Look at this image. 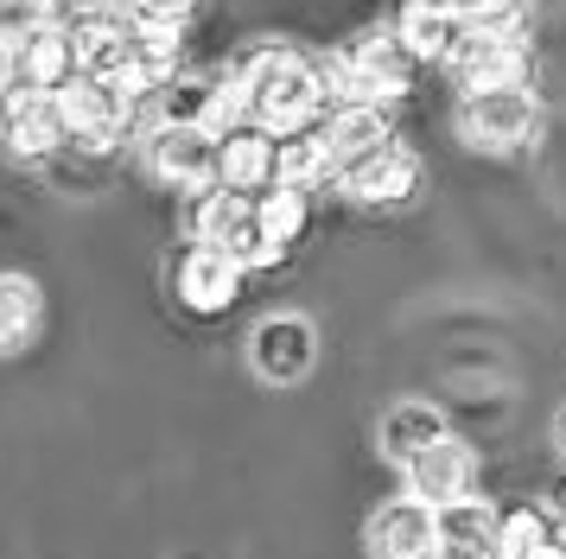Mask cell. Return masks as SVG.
<instances>
[{"label":"cell","mask_w":566,"mask_h":559,"mask_svg":"<svg viewBox=\"0 0 566 559\" xmlns=\"http://www.w3.org/2000/svg\"><path fill=\"white\" fill-rule=\"evenodd\" d=\"M249 356H255V369L268 381H300L312 369V356H318V337H312L306 318H268L255 330Z\"/></svg>","instance_id":"obj_14"},{"label":"cell","mask_w":566,"mask_h":559,"mask_svg":"<svg viewBox=\"0 0 566 559\" xmlns=\"http://www.w3.org/2000/svg\"><path fill=\"white\" fill-rule=\"evenodd\" d=\"M547 534H554V521H547L535 503L496 508V559H528Z\"/></svg>","instance_id":"obj_21"},{"label":"cell","mask_w":566,"mask_h":559,"mask_svg":"<svg viewBox=\"0 0 566 559\" xmlns=\"http://www.w3.org/2000/svg\"><path fill=\"white\" fill-rule=\"evenodd\" d=\"M528 559H566V534H547V540H541Z\"/></svg>","instance_id":"obj_23"},{"label":"cell","mask_w":566,"mask_h":559,"mask_svg":"<svg viewBox=\"0 0 566 559\" xmlns=\"http://www.w3.org/2000/svg\"><path fill=\"white\" fill-rule=\"evenodd\" d=\"M198 13V0H140L134 25H154V32H179L185 20Z\"/></svg>","instance_id":"obj_22"},{"label":"cell","mask_w":566,"mask_h":559,"mask_svg":"<svg viewBox=\"0 0 566 559\" xmlns=\"http://www.w3.org/2000/svg\"><path fill=\"white\" fill-rule=\"evenodd\" d=\"M337 184H344L357 203H408L413 184H420V159H413L408 147H395V140H388V147L350 159V166L337 172Z\"/></svg>","instance_id":"obj_7"},{"label":"cell","mask_w":566,"mask_h":559,"mask_svg":"<svg viewBox=\"0 0 566 559\" xmlns=\"http://www.w3.org/2000/svg\"><path fill=\"white\" fill-rule=\"evenodd\" d=\"M217 184L242 191V198H261L274 184V134H261L249 122L217 134Z\"/></svg>","instance_id":"obj_11"},{"label":"cell","mask_w":566,"mask_h":559,"mask_svg":"<svg viewBox=\"0 0 566 559\" xmlns=\"http://www.w3.org/2000/svg\"><path fill=\"white\" fill-rule=\"evenodd\" d=\"M433 439H446V413H439L433 401H395L382 420V457H395V464H408V457H420Z\"/></svg>","instance_id":"obj_16"},{"label":"cell","mask_w":566,"mask_h":559,"mask_svg":"<svg viewBox=\"0 0 566 559\" xmlns=\"http://www.w3.org/2000/svg\"><path fill=\"white\" fill-rule=\"evenodd\" d=\"M344 64L363 71V76H376V83H388V89H408V71H413V57L401 51L395 32H369V39H357V45L344 51Z\"/></svg>","instance_id":"obj_19"},{"label":"cell","mask_w":566,"mask_h":559,"mask_svg":"<svg viewBox=\"0 0 566 559\" xmlns=\"http://www.w3.org/2000/svg\"><path fill=\"white\" fill-rule=\"evenodd\" d=\"M71 45H77V76L122 83L128 57H134V25L108 20V13H90V20H71Z\"/></svg>","instance_id":"obj_12"},{"label":"cell","mask_w":566,"mask_h":559,"mask_svg":"<svg viewBox=\"0 0 566 559\" xmlns=\"http://www.w3.org/2000/svg\"><path fill=\"white\" fill-rule=\"evenodd\" d=\"M122 89L115 83H96V76H71L57 89V115H64V134L77 152H115L122 147Z\"/></svg>","instance_id":"obj_3"},{"label":"cell","mask_w":566,"mask_h":559,"mask_svg":"<svg viewBox=\"0 0 566 559\" xmlns=\"http://www.w3.org/2000/svg\"><path fill=\"white\" fill-rule=\"evenodd\" d=\"M369 553L376 559H433V508L420 496H395L369 521Z\"/></svg>","instance_id":"obj_13"},{"label":"cell","mask_w":566,"mask_h":559,"mask_svg":"<svg viewBox=\"0 0 566 559\" xmlns=\"http://www.w3.org/2000/svg\"><path fill=\"white\" fill-rule=\"evenodd\" d=\"M560 452H566V413H560Z\"/></svg>","instance_id":"obj_25"},{"label":"cell","mask_w":566,"mask_h":559,"mask_svg":"<svg viewBox=\"0 0 566 559\" xmlns=\"http://www.w3.org/2000/svg\"><path fill=\"white\" fill-rule=\"evenodd\" d=\"M179 305L185 312H198V318H217V312H230L235 293H242V267H230L217 249H205V242H191V249L179 254Z\"/></svg>","instance_id":"obj_8"},{"label":"cell","mask_w":566,"mask_h":559,"mask_svg":"<svg viewBox=\"0 0 566 559\" xmlns=\"http://www.w3.org/2000/svg\"><path fill=\"white\" fill-rule=\"evenodd\" d=\"M306 217H312V203H306V191H293V184H268V191L255 198V223L281 254L306 235Z\"/></svg>","instance_id":"obj_18"},{"label":"cell","mask_w":566,"mask_h":559,"mask_svg":"<svg viewBox=\"0 0 566 559\" xmlns=\"http://www.w3.org/2000/svg\"><path fill=\"white\" fill-rule=\"evenodd\" d=\"M408 7H433V13H452V0H408Z\"/></svg>","instance_id":"obj_24"},{"label":"cell","mask_w":566,"mask_h":559,"mask_svg":"<svg viewBox=\"0 0 566 559\" xmlns=\"http://www.w3.org/2000/svg\"><path fill=\"white\" fill-rule=\"evenodd\" d=\"M147 166L166 184H179V191L198 198V191L217 184V134H205V127H159L147 140Z\"/></svg>","instance_id":"obj_6"},{"label":"cell","mask_w":566,"mask_h":559,"mask_svg":"<svg viewBox=\"0 0 566 559\" xmlns=\"http://www.w3.org/2000/svg\"><path fill=\"white\" fill-rule=\"evenodd\" d=\"M318 134V147H325V166H332V178L350 166V159H363V152L388 147V122L382 108H337V115H325V122L312 127Z\"/></svg>","instance_id":"obj_15"},{"label":"cell","mask_w":566,"mask_h":559,"mask_svg":"<svg viewBox=\"0 0 566 559\" xmlns=\"http://www.w3.org/2000/svg\"><path fill=\"white\" fill-rule=\"evenodd\" d=\"M235 89H242V122L261 127V134H306L325 115V83H318V64H306L300 51L286 45H255L235 71Z\"/></svg>","instance_id":"obj_1"},{"label":"cell","mask_w":566,"mask_h":559,"mask_svg":"<svg viewBox=\"0 0 566 559\" xmlns=\"http://www.w3.org/2000/svg\"><path fill=\"white\" fill-rule=\"evenodd\" d=\"M395 39H401V51L413 64H446L464 39V20L459 13H433V7H408L401 25H395Z\"/></svg>","instance_id":"obj_17"},{"label":"cell","mask_w":566,"mask_h":559,"mask_svg":"<svg viewBox=\"0 0 566 559\" xmlns=\"http://www.w3.org/2000/svg\"><path fill=\"white\" fill-rule=\"evenodd\" d=\"M446 64L459 71L464 89H522V76H528V45H522V39H478V32H464L459 51H452Z\"/></svg>","instance_id":"obj_9"},{"label":"cell","mask_w":566,"mask_h":559,"mask_svg":"<svg viewBox=\"0 0 566 559\" xmlns=\"http://www.w3.org/2000/svg\"><path fill=\"white\" fill-rule=\"evenodd\" d=\"M401 471H408V496H420L427 508H446V503H459V496H471V483H478V452L446 432V439H433L420 457H408Z\"/></svg>","instance_id":"obj_4"},{"label":"cell","mask_w":566,"mask_h":559,"mask_svg":"<svg viewBox=\"0 0 566 559\" xmlns=\"http://www.w3.org/2000/svg\"><path fill=\"white\" fill-rule=\"evenodd\" d=\"M39 330V286L20 274H0V350H20Z\"/></svg>","instance_id":"obj_20"},{"label":"cell","mask_w":566,"mask_h":559,"mask_svg":"<svg viewBox=\"0 0 566 559\" xmlns=\"http://www.w3.org/2000/svg\"><path fill=\"white\" fill-rule=\"evenodd\" d=\"M535 127H541V108L528 89H464V102H459V134L484 152L528 147Z\"/></svg>","instance_id":"obj_2"},{"label":"cell","mask_w":566,"mask_h":559,"mask_svg":"<svg viewBox=\"0 0 566 559\" xmlns=\"http://www.w3.org/2000/svg\"><path fill=\"white\" fill-rule=\"evenodd\" d=\"M433 553L439 559H496V508L484 496L433 508Z\"/></svg>","instance_id":"obj_10"},{"label":"cell","mask_w":566,"mask_h":559,"mask_svg":"<svg viewBox=\"0 0 566 559\" xmlns=\"http://www.w3.org/2000/svg\"><path fill=\"white\" fill-rule=\"evenodd\" d=\"M0 115H7V147L32 159V166H45L57 152L71 147V134H64V115H57V96L45 89H13V96H0Z\"/></svg>","instance_id":"obj_5"}]
</instances>
